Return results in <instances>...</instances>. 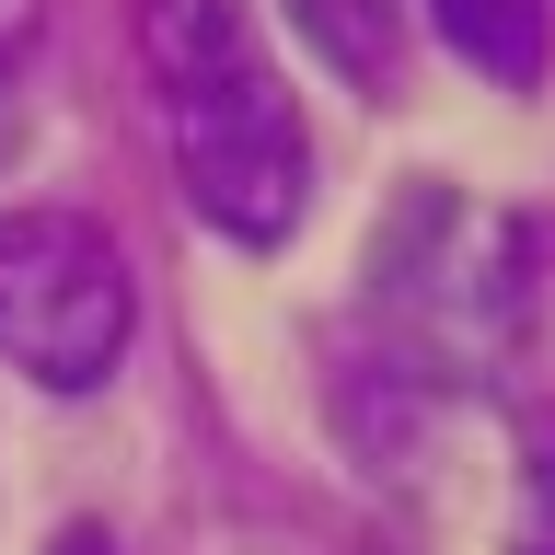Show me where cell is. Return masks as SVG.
Here are the masks:
<instances>
[{"label": "cell", "mask_w": 555, "mask_h": 555, "mask_svg": "<svg viewBox=\"0 0 555 555\" xmlns=\"http://www.w3.org/2000/svg\"><path fill=\"white\" fill-rule=\"evenodd\" d=\"M139 59L185 208L243 255L289 243L312 208V128L255 0H139Z\"/></svg>", "instance_id": "cell-1"}, {"label": "cell", "mask_w": 555, "mask_h": 555, "mask_svg": "<svg viewBox=\"0 0 555 555\" xmlns=\"http://www.w3.org/2000/svg\"><path fill=\"white\" fill-rule=\"evenodd\" d=\"M371 324L382 359L428 393H475L509 371L520 312H532V232L509 208L463 197V185H405L393 220L371 232Z\"/></svg>", "instance_id": "cell-2"}, {"label": "cell", "mask_w": 555, "mask_h": 555, "mask_svg": "<svg viewBox=\"0 0 555 555\" xmlns=\"http://www.w3.org/2000/svg\"><path fill=\"white\" fill-rule=\"evenodd\" d=\"M139 336V278L81 208H0V359L47 393L116 382Z\"/></svg>", "instance_id": "cell-3"}, {"label": "cell", "mask_w": 555, "mask_h": 555, "mask_svg": "<svg viewBox=\"0 0 555 555\" xmlns=\"http://www.w3.org/2000/svg\"><path fill=\"white\" fill-rule=\"evenodd\" d=\"M416 12H428V35H440L475 81H498V93H532L544 59H555V12L544 0H416Z\"/></svg>", "instance_id": "cell-4"}, {"label": "cell", "mask_w": 555, "mask_h": 555, "mask_svg": "<svg viewBox=\"0 0 555 555\" xmlns=\"http://www.w3.org/2000/svg\"><path fill=\"white\" fill-rule=\"evenodd\" d=\"M289 24H301L347 81H393V0H289Z\"/></svg>", "instance_id": "cell-5"}, {"label": "cell", "mask_w": 555, "mask_h": 555, "mask_svg": "<svg viewBox=\"0 0 555 555\" xmlns=\"http://www.w3.org/2000/svg\"><path fill=\"white\" fill-rule=\"evenodd\" d=\"M24 47H35V0H0V69L24 59Z\"/></svg>", "instance_id": "cell-6"}, {"label": "cell", "mask_w": 555, "mask_h": 555, "mask_svg": "<svg viewBox=\"0 0 555 555\" xmlns=\"http://www.w3.org/2000/svg\"><path fill=\"white\" fill-rule=\"evenodd\" d=\"M59 555H116V544H104V532H59Z\"/></svg>", "instance_id": "cell-7"}, {"label": "cell", "mask_w": 555, "mask_h": 555, "mask_svg": "<svg viewBox=\"0 0 555 555\" xmlns=\"http://www.w3.org/2000/svg\"><path fill=\"white\" fill-rule=\"evenodd\" d=\"M532 486H544V509H555V451H544V475H532Z\"/></svg>", "instance_id": "cell-8"}]
</instances>
